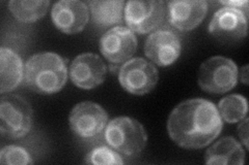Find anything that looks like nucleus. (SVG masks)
<instances>
[{
	"label": "nucleus",
	"instance_id": "1a4fd4ad",
	"mask_svg": "<svg viewBox=\"0 0 249 165\" xmlns=\"http://www.w3.org/2000/svg\"><path fill=\"white\" fill-rule=\"evenodd\" d=\"M248 13L236 7L222 6L209 24V33L222 42H238L247 35Z\"/></svg>",
	"mask_w": 249,
	"mask_h": 165
},
{
	"label": "nucleus",
	"instance_id": "ddd939ff",
	"mask_svg": "<svg viewBox=\"0 0 249 165\" xmlns=\"http://www.w3.org/2000/svg\"><path fill=\"white\" fill-rule=\"evenodd\" d=\"M51 18L55 27L66 34L79 33L88 25L89 10L79 0H61L53 5Z\"/></svg>",
	"mask_w": 249,
	"mask_h": 165
},
{
	"label": "nucleus",
	"instance_id": "f8f14e48",
	"mask_svg": "<svg viewBox=\"0 0 249 165\" xmlns=\"http://www.w3.org/2000/svg\"><path fill=\"white\" fill-rule=\"evenodd\" d=\"M181 39L174 31L161 29L149 35L144 44V54L155 64L166 67L180 57Z\"/></svg>",
	"mask_w": 249,
	"mask_h": 165
},
{
	"label": "nucleus",
	"instance_id": "20e7f679",
	"mask_svg": "<svg viewBox=\"0 0 249 165\" xmlns=\"http://www.w3.org/2000/svg\"><path fill=\"white\" fill-rule=\"evenodd\" d=\"M34 124V111L29 102L7 93L0 100V131L3 135L20 138L27 135Z\"/></svg>",
	"mask_w": 249,
	"mask_h": 165
},
{
	"label": "nucleus",
	"instance_id": "423d86ee",
	"mask_svg": "<svg viewBox=\"0 0 249 165\" xmlns=\"http://www.w3.org/2000/svg\"><path fill=\"white\" fill-rule=\"evenodd\" d=\"M119 81L127 92L134 95H144L158 84V69L143 58H132L121 66Z\"/></svg>",
	"mask_w": 249,
	"mask_h": 165
},
{
	"label": "nucleus",
	"instance_id": "9b49d317",
	"mask_svg": "<svg viewBox=\"0 0 249 165\" xmlns=\"http://www.w3.org/2000/svg\"><path fill=\"white\" fill-rule=\"evenodd\" d=\"M107 67L102 58L93 53H83L77 56L69 70L71 81L78 88L90 90L102 85L106 78Z\"/></svg>",
	"mask_w": 249,
	"mask_h": 165
},
{
	"label": "nucleus",
	"instance_id": "4468645a",
	"mask_svg": "<svg viewBox=\"0 0 249 165\" xmlns=\"http://www.w3.org/2000/svg\"><path fill=\"white\" fill-rule=\"evenodd\" d=\"M169 23L181 31H190L204 21L208 2L204 0H174L167 3Z\"/></svg>",
	"mask_w": 249,
	"mask_h": 165
},
{
	"label": "nucleus",
	"instance_id": "f03ea898",
	"mask_svg": "<svg viewBox=\"0 0 249 165\" xmlns=\"http://www.w3.org/2000/svg\"><path fill=\"white\" fill-rule=\"evenodd\" d=\"M66 60L56 53H38L28 58L24 66L26 86L36 93L50 95L59 92L68 80Z\"/></svg>",
	"mask_w": 249,
	"mask_h": 165
},
{
	"label": "nucleus",
	"instance_id": "39448f33",
	"mask_svg": "<svg viewBox=\"0 0 249 165\" xmlns=\"http://www.w3.org/2000/svg\"><path fill=\"white\" fill-rule=\"evenodd\" d=\"M198 86L201 90L213 94H223L238 84V67L232 60L214 56L202 62L198 73Z\"/></svg>",
	"mask_w": 249,
	"mask_h": 165
},
{
	"label": "nucleus",
	"instance_id": "6e6552de",
	"mask_svg": "<svg viewBox=\"0 0 249 165\" xmlns=\"http://www.w3.org/2000/svg\"><path fill=\"white\" fill-rule=\"evenodd\" d=\"M164 1L132 0L124 5V20L130 30L139 34L149 33L157 28L165 17Z\"/></svg>",
	"mask_w": 249,
	"mask_h": 165
},
{
	"label": "nucleus",
	"instance_id": "a211bd4d",
	"mask_svg": "<svg viewBox=\"0 0 249 165\" xmlns=\"http://www.w3.org/2000/svg\"><path fill=\"white\" fill-rule=\"evenodd\" d=\"M50 1L42 0V1H19L13 0L9 2V9L14 17L22 23H34L43 18L48 12Z\"/></svg>",
	"mask_w": 249,
	"mask_h": 165
},
{
	"label": "nucleus",
	"instance_id": "412c9836",
	"mask_svg": "<svg viewBox=\"0 0 249 165\" xmlns=\"http://www.w3.org/2000/svg\"><path fill=\"white\" fill-rule=\"evenodd\" d=\"M35 161L24 148L19 146H5L0 152V163L1 164H33Z\"/></svg>",
	"mask_w": 249,
	"mask_h": 165
},
{
	"label": "nucleus",
	"instance_id": "7ed1b4c3",
	"mask_svg": "<svg viewBox=\"0 0 249 165\" xmlns=\"http://www.w3.org/2000/svg\"><path fill=\"white\" fill-rule=\"evenodd\" d=\"M105 140L116 152L133 158L144 150L147 135L142 124L137 120L119 117L107 124Z\"/></svg>",
	"mask_w": 249,
	"mask_h": 165
},
{
	"label": "nucleus",
	"instance_id": "aec40b11",
	"mask_svg": "<svg viewBox=\"0 0 249 165\" xmlns=\"http://www.w3.org/2000/svg\"><path fill=\"white\" fill-rule=\"evenodd\" d=\"M84 163L95 164V165H122L124 160L120 153L110 147L100 146L96 147L87 155L84 159Z\"/></svg>",
	"mask_w": 249,
	"mask_h": 165
},
{
	"label": "nucleus",
	"instance_id": "b1692460",
	"mask_svg": "<svg viewBox=\"0 0 249 165\" xmlns=\"http://www.w3.org/2000/svg\"><path fill=\"white\" fill-rule=\"evenodd\" d=\"M241 81L245 85L248 84V66L245 65L242 70H241Z\"/></svg>",
	"mask_w": 249,
	"mask_h": 165
},
{
	"label": "nucleus",
	"instance_id": "5701e85b",
	"mask_svg": "<svg viewBox=\"0 0 249 165\" xmlns=\"http://www.w3.org/2000/svg\"><path fill=\"white\" fill-rule=\"evenodd\" d=\"M219 3L223 4V6H231L236 7L241 11L248 13V2L247 1H220Z\"/></svg>",
	"mask_w": 249,
	"mask_h": 165
},
{
	"label": "nucleus",
	"instance_id": "0eeeda50",
	"mask_svg": "<svg viewBox=\"0 0 249 165\" xmlns=\"http://www.w3.org/2000/svg\"><path fill=\"white\" fill-rule=\"evenodd\" d=\"M70 128L81 139L95 138L106 128L108 114L96 102L83 101L76 105L69 117Z\"/></svg>",
	"mask_w": 249,
	"mask_h": 165
},
{
	"label": "nucleus",
	"instance_id": "9d476101",
	"mask_svg": "<svg viewBox=\"0 0 249 165\" xmlns=\"http://www.w3.org/2000/svg\"><path fill=\"white\" fill-rule=\"evenodd\" d=\"M99 46L101 53L110 63H124L136 52L137 38L129 28L116 26L102 35Z\"/></svg>",
	"mask_w": 249,
	"mask_h": 165
},
{
	"label": "nucleus",
	"instance_id": "2eb2a0df",
	"mask_svg": "<svg viewBox=\"0 0 249 165\" xmlns=\"http://www.w3.org/2000/svg\"><path fill=\"white\" fill-rule=\"evenodd\" d=\"M245 152L237 139L225 136L210 147L205 155V162L210 165H242Z\"/></svg>",
	"mask_w": 249,
	"mask_h": 165
},
{
	"label": "nucleus",
	"instance_id": "f3484780",
	"mask_svg": "<svg viewBox=\"0 0 249 165\" xmlns=\"http://www.w3.org/2000/svg\"><path fill=\"white\" fill-rule=\"evenodd\" d=\"M89 10L91 13L93 22L101 26H112L120 24L123 21L124 3L123 0H106V1H96L91 0L88 2Z\"/></svg>",
	"mask_w": 249,
	"mask_h": 165
},
{
	"label": "nucleus",
	"instance_id": "4be33fe9",
	"mask_svg": "<svg viewBox=\"0 0 249 165\" xmlns=\"http://www.w3.org/2000/svg\"><path fill=\"white\" fill-rule=\"evenodd\" d=\"M238 135L245 148L248 149V118L245 117L243 121L239 124Z\"/></svg>",
	"mask_w": 249,
	"mask_h": 165
},
{
	"label": "nucleus",
	"instance_id": "dca6fc26",
	"mask_svg": "<svg viewBox=\"0 0 249 165\" xmlns=\"http://www.w3.org/2000/svg\"><path fill=\"white\" fill-rule=\"evenodd\" d=\"M24 78V65L19 55L10 48L0 50V92L15 90Z\"/></svg>",
	"mask_w": 249,
	"mask_h": 165
},
{
	"label": "nucleus",
	"instance_id": "6ab92c4d",
	"mask_svg": "<svg viewBox=\"0 0 249 165\" xmlns=\"http://www.w3.org/2000/svg\"><path fill=\"white\" fill-rule=\"evenodd\" d=\"M217 109L222 120L233 124L241 122L246 117L248 104L244 96L240 94H231L219 101Z\"/></svg>",
	"mask_w": 249,
	"mask_h": 165
},
{
	"label": "nucleus",
	"instance_id": "f257e3e1",
	"mask_svg": "<svg viewBox=\"0 0 249 165\" xmlns=\"http://www.w3.org/2000/svg\"><path fill=\"white\" fill-rule=\"evenodd\" d=\"M222 125L221 117L213 102L192 98L174 108L167 121V131L178 147L198 150L219 136Z\"/></svg>",
	"mask_w": 249,
	"mask_h": 165
}]
</instances>
